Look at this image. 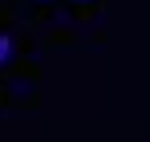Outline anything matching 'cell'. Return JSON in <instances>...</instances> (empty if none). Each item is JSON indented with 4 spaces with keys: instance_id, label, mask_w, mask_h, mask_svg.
<instances>
[{
    "instance_id": "6da1fadb",
    "label": "cell",
    "mask_w": 150,
    "mask_h": 142,
    "mask_svg": "<svg viewBox=\"0 0 150 142\" xmlns=\"http://www.w3.org/2000/svg\"><path fill=\"white\" fill-rule=\"evenodd\" d=\"M8 57H12V37H8V33H0V65H4Z\"/></svg>"
},
{
    "instance_id": "7a4b0ae2",
    "label": "cell",
    "mask_w": 150,
    "mask_h": 142,
    "mask_svg": "<svg viewBox=\"0 0 150 142\" xmlns=\"http://www.w3.org/2000/svg\"><path fill=\"white\" fill-rule=\"evenodd\" d=\"M73 4H89V0H73Z\"/></svg>"
}]
</instances>
